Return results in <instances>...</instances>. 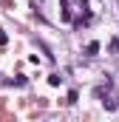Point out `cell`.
Listing matches in <instances>:
<instances>
[{
    "mask_svg": "<svg viewBox=\"0 0 119 122\" xmlns=\"http://www.w3.org/2000/svg\"><path fill=\"white\" fill-rule=\"evenodd\" d=\"M85 51H88V57H94V54L99 51V46H96V43H91V46H88V48H85Z\"/></svg>",
    "mask_w": 119,
    "mask_h": 122,
    "instance_id": "6da1fadb",
    "label": "cell"
},
{
    "mask_svg": "<svg viewBox=\"0 0 119 122\" xmlns=\"http://www.w3.org/2000/svg\"><path fill=\"white\" fill-rule=\"evenodd\" d=\"M0 46H6V34L3 31H0Z\"/></svg>",
    "mask_w": 119,
    "mask_h": 122,
    "instance_id": "7a4b0ae2",
    "label": "cell"
}]
</instances>
